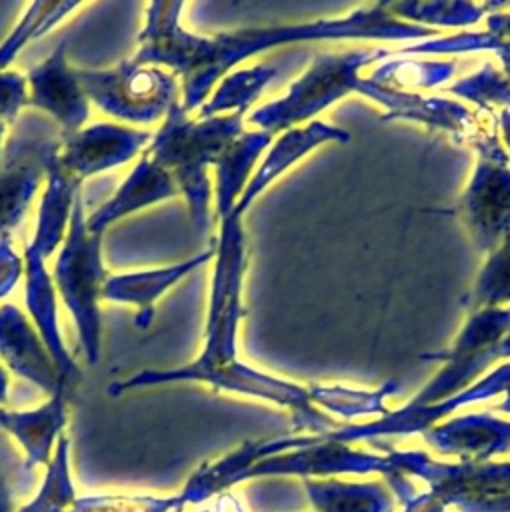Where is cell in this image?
<instances>
[{
  "mask_svg": "<svg viewBox=\"0 0 510 512\" xmlns=\"http://www.w3.org/2000/svg\"><path fill=\"white\" fill-rule=\"evenodd\" d=\"M182 8V2H150L146 6V24L138 34V50L132 62L168 68L180 80V104L188 114L200 110L214 86L236 64L272 46L344 38L404 42L428 40L438 34L434 28L396 18L386 2L356 8L346 18L240 28L214 36L188 32L180 24Z\"/></svg>",
  "mask_w": 510,
  "mask_h": 512,
  "instance_id": "1",
  "label": "cell"
},
{
  "mask_svg": "<svg viewBox=\"0 0 510 512\" xmlns=\"http://www.w3.org/2000/svg\"><path fill=\"white\" fill-rule=\"evenodd\" d=\"M214 274L204 330V346L198 358L178 368L140 370L124 380L110 382L108 394L118 396L136 388L170 382H204L214 390L236 392L270 400L292 412L296 428L322 436L336 428V422L316 408L312 388L264 374L236 356V334L242 306V280L246 270V236L242 216L228 214L220 220V234L214 242Z\"/></svg>",
  "mask_w": 510,
  "mask_h": 512,
  "instance_id": "2",
  "label": "cell"
},
{
  "mask_svg": "<svg viewBox=\"0 0 510 512\" xmlns=\"http://www.w3.org/2000/svg\"><path fill=\"white\" fill-rule=\"evenodd\" d=\"M244 116L230 112L194 120L176 102L144 148V154L172 176L198 230H204L210 222L212 188L208 170L244 132Z\"/></svg>",
  "mask_w": 510,
  "mask_h": 512,
  "instance_id": "3",
  "label": "cell"
},
{
  "mask_svg": "<svg viewBox=\"0 0 510 512\" xmlns=\"http://www.w3.org/2000/svg\"><path fill=\"white\" fill-rule=\"evenodd\" d=\"M102 236L86 228V210L80 194L54 260L52 282L76 324L78 342L90 366L100 360V302L102 286L110 276L102 258Z\"/></svg>",
  "mask_w": 510,
  "mask_h": 512,
  "instance_id": "4",
  "label": "cell"
},
{
  "mask_svg": "<svg viewBox=\"0 0 510 512\" xmlns=\"http://www.w3.org/2000/svg\"><path fill=\"white\" fill-rule=\"evenodd\" d=\"M386 56H390V52L382 48L320 52L312 58L302 76L290 84L282 98L254 110L248 116V122L268 134L308 124L336 100L350 92H358L362 84L358 72Z\"/></svg>",
  "mask_w": 510,
  "mask_h": 512,
  "instance_id": "5",
  "label": "cell"
},
{
  "mask_svg": "<svg viewBox=\"0 0 510 512\" xmlns=\"http://www.w3.org/2000/svg\"><path fill=\"white\" fill-rule=\"evenodd\" d=\"M422 358L444 362V366L412 398L410 406L436 404L464 392L492 362L510 358V306L470 312L448 350Z\"/></svg>",
  "mask_w": 510,
  "mask_h": 512,
  "instance_id": "6",
  "label": "cell"
},
{
  "mask_svg": "<svg viewBox=\"0 0 510 512\" xmlns=\"http://www.w3.org/2000/svg\"><path fill=\"white\" fill-rule=\"evenodd\" d=\"M76 78L104 114L130 124H154L164 120L178 102V80L158 66L122 60L106 70L76 68Z\"/></svg>",
  "mask_w": 510,
  "mask_h": 512,
  "instance_id": "7",
  "label": "cell"
},
{
  "mask_svg": "<svg viewBox=\"0 0 510 512\" xmlns=\"http://www.w3.org/2000/svg\"><path fill=\"white\" fill-rule=\"evenodd\" d=\"M478 162L454 214L480 252H492L510 238V168L496 138V124L472 140Z\"/></svg>",
  "mask_w": 510,
  "mask_h": 512,
  "instance_id": "8",
  "label": "cell"
},
{
  "mask_svg": "<svg viewBox=\"0 0 510 512\" xmlns=\"http://www.w3.org/2000/svg\"><path fill=\"white\" fill-rule=\"evenodd\" d=\"M18 130L0 152V234L10 232L26 216L46 180L48 160L60 146V132L30 118H18Z\"/></svg>",
  "mask_w": 510,
  "mask_h": 512,
  "instance_id": "9",
  "label": "cell"
},
{
  "mask_svg": "<svg viewBox=\"0 0 510 512\" xmlns=\"http://www.w3.org/2000/svg\"><path fill=\"white\" fill-rule=\"evenodd\" d=\"M152 132L114 124L98 122L84 126L76 132H60L58 160L80 182L86 178L122 166L150 144Z\"/></svg>",
  "mask_w": 510,
  "mask_h": 512,
  "instance_id": "10",
  "label": "cell"
},
{
  "mask_svg": "<svg viewBox=\"0 0 510 512\" xmlns=\"http://www.w3.org/2000/svg\"><path fill=\"white\" fill-rule=\"evenodd\" d=\"M66 48L68 38L60 40L52 54L26 76L28 106L54 118L62 134L84 128L90 116V100L76 78V68L68 64Z\"/></svg>",
  "mask_w": 510,
  "mask_h": 512,
  "instance_id": "11",
  "label": "cell"
},
{
  "mask_svg": "<svg viewBox=\"0 0 510 512\" xmlns=\"http://www.w3.org/2000/svg\"><path fill=\"white\" fill-rule=\"evenodd\" d=\"M502 392H510V362H504L502 366L494 368L484 380L474 384L472 388H466L464 392L436 402L428 406H410L406 404L404 408L396 412H386L380 420L360 424V426H338L336 430L324 434L326 440L334 442H350V440H360V438H374L380 434H398V432H424L450 412H454L458 406L498 396Z\"/></svg>",
  "mask_w": 510,
  "mask_h": 512,
  "instance_id": "12",
  "label": "cell"
},
{
  "mask_svg": "<svg viewBox=\"0 0 510 512\" xmlns=\"http://www.w3.org/2000/svg\"><path fill=\"white\" fill-rule=\"evenodd\" d=\"M0 358L6 368L50 396L68 388L38 330L14 304L0 306Z\"/></svg>",
  "mask_w": 510,
  "mask_h": 512,
  "instance_id": "13",
  "label": "cell"
},
{
  "mask_svg": "<svg viewBox=\"0 0 510 512\" xmlns=\"http://www.w3.org/2000/svg\"><path fill=\"white\" fill-rule=\"evenodd\" d=\"M24 298L30 314V322L44 340L62 380L70 386L78 378V366L72 360L58 320V292L52 282V274L46 268V260L38 256L30 246L24 252Z\"/></svg>",
  "mask_w": 510,
  "mask_h": 512,
  "instance_id": "14",
  "label": "cell"
},
{
  "mask_svg": "<svg viewBox=\"0 0 510 512\" xmlns=\"http://www.w3.org/2000/svg\"><path fill=\"white\" fill-rule=\"evenodd\" d=\"M346 140H350V134L346 130L330 126L320 120H312L308 124L282 132L278 140L270 142L268 152L264 154L254 176L248 180L232 212L242 216L250 208V204L264 192V188H268L280 174H284L292 164H296L300 158H304L308 152H312L320 144L346 142Z\"/></svg>",
  "mask_w": 510,
  "mask_h": 512,
  "instance_id": "15",
  "label": "cell"
},
{
  "mask_svg": "<svg viewBox=\"0 0 510 512\" xmlns=\"http://www.w3.org/2000/svg\"><path fill=\"white\" fill-rule=\"evenodd\" d=\"M210 258H214V244L208 250L170 266L110 274L102 286V300L136 306V326L148 328L154 318L156 300Z\"/></svg>",
  "mask_w": 510,
  "mask_h": 512,
  "instance_id": "16",
  "label": "cell"
},
{
  "mask_svg": "<svg viewBox=\"0 0 510 512\" xmlns=\"http://www.w3.org/2000/svg\"><path fill=\"white\" fill-rule=\"evenodd\" d=\"M176 194L178 188L172 176L142 152L118 190L100 208L86 216V228L92 234H104L114 222L142 208L174 198Z\"/></svg>",
  "mask_w": 510,
  "mask_h": 512,
  "instance_id": "17",
  "label": "cell"
},
{
  "mask_svg": "<svg viewBox=\"0 0 510 512\" xmlns=\"http://www.w3.org/2000/svg\"><path fill=\"white\" fill-rule=\"evenodd\" d=\"M424 440L442 454H458L462 462H482L510 450V422L466 414L422 432Z\"/></svg>",
  "mask_w": 510,
  "mask_h": 512,
  "instance_id": "18",
  "label": "cell"
},
{
  "mask_svg": "<svg viewBox=\"0 0 510 512\" xmlns=\"http://www.w3.org/2000/svg\"><path fill=\"white\" fill-rule=\"evenodd\" d=\"M58 148L48 160L44 190L36 216V230L32 242L28 244L44 260L62 246L64 236L68 232L74 202L80 196L82 186V182L60 164Z\"/></svg>",
  "mask_w": 510,
  "mask_h": 512,
  "instance_id": "19",
  "label": "cell"
},
{
  "mask_svg": "<svg viewBox=\"0 0 510 512\" xmlns=\"http://www.w3.org/2000/svg\"><path fill=\"white\" fill-rule=\"evenodd\" d=\"M66 424V390H58L34 410L0 408V428L12 434L26 452L24 470L50 462Z\"/></svg>",
  "mask_w": 510,
  "mask_h": 512,
  "instance_id": "20",
  "label": "cell"
},
{
  "mask_svg": "<svg viewBox=\"0 0 510 512\" xmlns=\"http://www.w3.org/2000/svg\"><path fill=\"white\" fill-rule=\"evenodd\" d=\"M272 134L264 130H250L242 132L216 160L214 164V174H216V186H214V196H216V214L218 220L226 218L238 198L242 196L250 170L254 168L256 160L260 154L270 146Z\"/></svg>",
  "mask_w": 510,
  "mask_h": 512,
  "instance_id": "21",
  "label": "cell"
},
{
  "mask_svg": "<svg viewBox=\"0 0 510 512\" xmlns=\"http://www.w3.org/2000/svg\"><path fill=\"white\" fill-rule=\"evenodd\" d=\"M278 74L276 68L254 64L250 68L228 72L212 90L208 100L200 106L198 118L240 112L246 114L248 106L258 98L264 86Z\"/></svg>",
  "mask_w": 510,
  "mask_h": 512,
  "instance_id": "22",
  "label": "cell"
},
{
  "mask_svg": "<svg viewBox=\"0 0 510 512\" xmlns=\"http://www.w3.org/2000/svg\"><path fill=\"white\" fill-rule=\"evenodd\" d=\"M306 490L318 512L392 510V498L380 484H340L306 480Z\"/></svg>",
  "mask_w": 510,
  "mask_h": 512,
  "instance_id": "23",
  "label": "cell"
},
{
  "mask_svg": "<svg viewBox=\"0 0 510 512\" xmlns=\"http://www.w3.org/2000/svg\"><path fill=\"white\" fill-rule=\"evenodd\" d=\"M82 2H32L26 6L22 18L14 24L8 36L0 42V72L12 64V60L20 54V50L32 40L44 36L52 28H56L70 12L78 10Z\"/></svg>",
  "mask_w": 510,
  "mask_h": 512,
  "instance_id": "24",
  "label": "cell"
},
{
  "mask_svg": "<svg viewBox=\"0 0 510 512\" xmlns=\"http://www.w3.org/2000/svg\"><path fill=\"white\" fill-rule=\"evenodd\" d=\"M462 306L468 312L510 306V238L488 254L474 286L462 298Z\"/></svg>",
  "mask_w": 510,
  "mask_h": 512,
  "instance_id": "25",
  "label": "cell"
},
{
  "mask_svg": "<svg viewBox=\"0 0 510 512\" xmlns=\"http://www.w3.org/2000/svg\"><path fill=\"white\" fill-rule=\"evenodd\" d=\"M68 456H70V442L62 434L48 462L46 476L38 496L26 506H22L18 512H72L76 504V492L70 478Z\"/></svg>",
  "mask_w": 510,
  "mask_h": 512,
  "instance_id": "26",
  "label": "cell"
},
{
  "mask_svg": "<svg viewBox=\"0 0 510 512\" xmlns=\"http://www.w3.org/2000/svg\"><path fill=\"white\" fill-rule=\"evenodd\" d=\"M388 10L404 20L418 26L434 28L438 26H470L490 10V4H472V2H392Z\"/></svg>",
  "mask_w": 510,
  "mask_h": 512,
  "instance_id": "27",
  "label": "cell"
},
{
  "mask_svg": "<svg viewBox=\"0 0 510 512\" xmlns=\"http://www.w3.org/2000/svg\"><path fill=\"white\" fill-rule=\"evenodd\" d=\"M456 66L454 62H422V60H392L384 62L370 80L380 86L406 92L410 86L416 88H434L444 84Z\"/></svg>",
  "mask_w": 510,
  "mask_h": 512,
  "instance_id": "28",
  "label": "cell"
},
{
  "mask_svg": "<svg viewBox=\"0 0 510 512\" xmlns=\"http://www.w3.org/2000/svg\"><path fill=\"white\" fill-rule=\"evenodd\" d=\"M314 404H322L330 412L342 416H360V414H386L384 398L390 392H396V382H386L378 390H352L346 386H320L312 384Z\"/></svg>",
  "mask_w": 510,
  "mask_h": 512,
  "instance_id": "29",
  "label": "cell"
},
{
  "mask_svg": "<svg viewBox=\"0 0 510 512\" xmlns=\"http://www.w3.org/2000/svg\"><path fill=\"white\" fill-rule=\"evenodd\" d=\"M446 92L474 100L484 108L486 114H492L494 104L504 106V110L510 106V76L506 72L494 70L492 64H484L482 70L454 82L446 88Z\"/></svg>",
  "mask_w": 510,
  "mask_h": 512,
  "instance_id": "30",
  "label": "cell"
},
{
  "mask_svg": "<svg viewBox=\"0 0 510 512\" xmlns=\"http://www.w3.org/2000/svg\"><path fill=\"white\" fill-rule=\"evenodd\" d=\"M24 106H28L26 76L14 70L0 72V122H16Z\"/></svg>",
  "mask_w": 510,
  "mask_h": 512,
  "instance_id": "31",
  "label": "cell"
},
{
  "mask_svg": "<svg viewBox=\"0 0 510 512\" xmlns=\"http://www.w3.org/2000/svg\"><path fill=\"white\" fill-rule=\"evenodd\" d=\"M24 276V256L14 248L10 232L0 234V300H4Z\"/></svg>",
  "mask_w": 510,
  "mask_h": 512,
  "instance_id": "32",
  "label": "cell"
},
{
  "mask_svg": "<svg viewBox=\"0 0 510 512\" xmlns=\"http://www.w3.org/2000/svg\"><path fill=\"white\" fill-rule=\"evenodd\" d=\"M488 32L494 34L500 40H508L510 42V12L490 14L488 16Z\"/></svg>",
  "mask_w": 510,
  "mask_h": 512,
  "instance_id": "33",
  "label": "cell"
},
{
  "mask_svg": "<svg viewBox=\"0 0 510 512\" xmlns=\"http://www.w3.org/2000/svg\"><path fill=\"white\" fill-rule=\"evenodd\" d=\"M216 512H242V508L236 502V498H232L228 494H222L216 502Z\"/></svg>",
  "mask_w": 510,
  "mask_h": 512,
  "instance_id": "34",
  "label": "cell"
},
{
  "mask_svg": "<svg viewBox=\"0 0 510 512\" xmlns=\"http://www.w3.org/2000/svg\"><path fill=\"white\" fill-rule=\"evenodd\" d=\"M0 512H12V506H10V492H8V486L4 482V478L0 476Z\"/></svg>",
  "mask_w": 510,
  "mask_h": 512,
  "instance_id": "35",
  "label": "cell"
},
{
  "mask_svg": "<svg viewBox=\"0 0 510 512\" xmlns=\"http://www.w3.org/2000/svg\"><path fill=\"white\" fill-rule=\"evenodd\" d=\"M500 126H502V134L506 140V146L510 150V110H502L500 114Z\"/></svg>",
  "mask_w": 510,
  "mask_h": 512,
  "instance_id": "36",
  "label": "cell"
},
{
  "mask_svg": "<svg viewBox=\"0 0 510 512\" xmlns=\"http://www.w3.org/2000/svg\"><path fill=\"white\" fill-rule=\"evenodd\" d=\"M8 374H6V370H4V366L0 364V406L6 402V398H8Z\"/></svg>",
  "mask_w": 510,
  "mask_h": 512,
  "instance_id": "37",
  "label": "cell"
},
{
  "mask_svg": "<svg viewBox=\"0 0 510 512\" xmlns=\"http://www.w3.org/2000/svg\"><path fill=\"white\" fill-rule=\"evenodd\" d=\"M4 134H6V124L0 122V152H2V148H4Z\"/></svg>",
  "mask_w": 510,
  "mask_h": 512,
  "instance_id": "38",
  "label": "cell"
},
{
  "mask_svg": "<svg viewBox=\"0 0 510 512\" xmlns=\"http://www.w3.org/2000/svg\"><path fill=\"white\" fill-rule=\"evenodd\" d=\"M498 410H502V412H510V398H508L506 402H502V404L498 406Z\"/></svg>",
  "mask_w": 510,
  "mask_h": 512,
  "instance_id": "39",
  "label": "cell"
},
{
  "mask_svg": "<svg viewBox=\"0 0 510 512\" xmlns=\"http://www.w3.org/2000/svg\"><path fill=\"white\" fill-rule=\"evenodd\" d=\"M174 512H180V510H174Z\"/></svg>",
  "mask_w": 510,
  "mask_h": 512,
  "instance_id": "40",
  "label": "cell"
},
{
  "mask_svg": "<svg viewBox=\"0 0 510 512\" xmlns=\"http://www.w3.org/2000/svg\"><path fill=\"white\" fill-rule=\"evenodd\" d=\"M508 396H510V392H508Z\"/></svg>",
  "mask_w": 510,
  "mask_h": 512,
  "instance_id": "41",
  "label": "cell"
}]
</instances>
